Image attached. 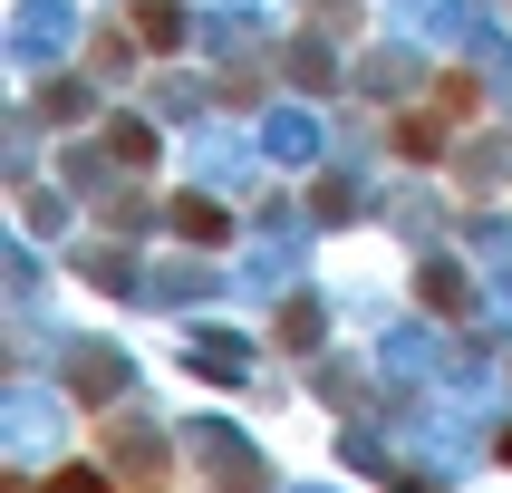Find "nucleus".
Masks as SVG:
<instances>
[{
	"instance_id": "obj_1",
	"label": "nucleus",
	"mask_w": 512,
	"mask_h": 493,
	"mask_svg": "<svg viewBox=\"0 0 512 493\" xmlns=\"http://www.w3.org/2000/svg\"><path fill=\"white\" fill-rule=\"evenodd\" d=\"M49 493H107V484H97L87 464H68V474H49Z\"/></svg>"
},
{
	"instance_id": "obj_2",
	"label": "nucleus",
	"mask_w": 512,
	"mask_h": 493,
	"mask_svg": "<svg viewBox=\"0 0 512 493\" xmlns=\"http://www.w3.org/2000/svg\"><path fill=\"white\" fill-rule=\"evenodd\" d=\"M503 455H512V435H503Z\"/></svg>"
}]
</instances>
